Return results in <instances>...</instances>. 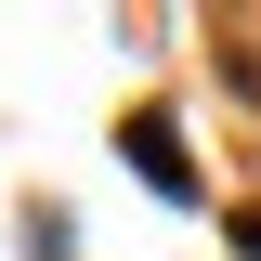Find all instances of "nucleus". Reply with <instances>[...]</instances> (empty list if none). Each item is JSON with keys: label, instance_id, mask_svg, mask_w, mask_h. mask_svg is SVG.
Returning a JSON list of instances; mask_svg holds the SVG:
<instances>
[{"label": "nucleus", "instance_id": "f257e3e1", "mask_svg": "<svg viewBox=\"0 0 261 261\" xmlns=\"http://www.w3.org/2000/svg\"><path fill=\"white\" fill-rule=\"evenodd\" d=\"M118 157L144 170V183H157V196H196V157H183V144H170L157 118H130V130H118Z\"/></svg>", "mask_w": 261, "mask_h": 261}, {"label": "nucleus", "instance_id": "f03ea898", "mask_svg": "<svg viewBox=\"0 0 261 261\" xmlns=\"http://www.w3.org/2000/svg\"><path fill=\"white\" fill-rule=\"evenodd\" d=\"M235 248H248V261H261V209H235Z\"/></svg>", "mask_w": 261, "mask_h": 261}]
</instances>
